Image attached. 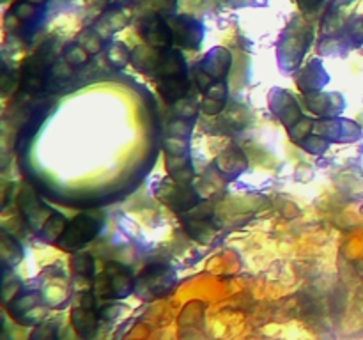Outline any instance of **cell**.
<instances>
[{
    "instance_id": "cell-24",
    "label": "cell",
    "mask_w": 363,
    "mask_h": 340,
    "mask_svg": "<svg viewBox=\"0 0 363 340\" xmlns=\"http://www.w3.org/2000/svg\"><path fill=\"white\" fill-rule=\"evenodd\" d=\"M77 41L80 42V45L84 46L91 55H96V53H99L103 50V42H105V39L96 32V28H85Z\"/></svg>"
},
{
    "instance_id": "cell-15",
    "label": "cell",
    "mask_w": 363,
    "mask_h": 340,
    "mask_svg": "<svg viewBox=\"0 0 363 340\" xmlns=\"http://www.w3.org/2000/svg\"><path fill=\"white\" fill-rule=\"evenodd\" d=\"M163 50L155 48V46H137L131 53V64H133L137 69L144 71V73H155L156 67H158L160 59H162Z\"/></svg>"
},
{
    "instance_id": "cell-1",
    "label": "cell",
    "mask_w": 363,
    "mask_h": 340,
    "mask_svg": "<svg viewBox=\"0 0 363 340\" xmlns=\"http://www.w3.org/2000/svg\"><path fill=\"white\" fill-rule=\"evenodd\" d=\"M135 282L131 269L121 262H108L99 276H96L92 290L99 300H124L135 293Z\"/></svg>"
},
{
    "instance_id": "cell-17",
    "label": "cell",
    "mask_w": 363,
    "mask_h": 340,
    "mask_svg": "<svg viewBox=\"0 0 363 340\" xmlns=\"http://www.w3.org/2000/svg\"><path fill=\"white\" fill-rule=\"evenodd\" d=\"M167 169L170 177L177 183L190 184L194 179V166L190 163V156H172L167 154Z\"/></svg>"
},
{
    "instance_id": "cell-4",
    "label": "cell",
    "mask_w": 363,
    "mask_h": 340,
    "mask_svg": "<svg viewBox=\"0 0 363 340\" xmlns=\"http://www.w3.org/2000/svg\"><path fill=\"white\" fill-rule=\"evenodd\" d=\"M11 317L21 326H39L46 315L48 305L43 301L39 290H21L14 300L6 305Z\"/></svg>"
},
{
    "instance_id": "cell-12",
    "label": "cell",
    "mask_w": 363,
    "mask_h": 340,
    "mask_svg": "<svg viewBox=\"0 0 363 340\" xmlns=\"http://www.w3.org/2000/svg\"><path fill=\"white\" fill-rule=\"evenodd\" d=\"M227 96H229V89H227L225 80L213 81L204 92H202L201 110L208 115H215L220 113L227 105Z\"/></svg>"
},
{
    "instance_id": "cell-18",
    "label": "cell",
    "mask_w": 363,
    "mask_h": 340,
    "mask_svg": "<svg viewBox=\"0 0 363 340\" xmlns=\"http://www.w3.org/2000/svg\"><path fill=\"white\" fill-rule=\"evenodd\" d=\"M0 254H2L4 271H9L11 268H14L21 261V257H23V248L20 246V243L13 236H9L7 232H2V236H0Z\"/></svg>"
},
{
    "instance_id": "cell-13",
    "label": "cell",
    "mask_w": 363,
    "mask_h": 340,
    "mask_svg": "<svg viewBox=\"0 0 363 340\" xmlns=\"http://www.w3.org/2000/svg\"><path fill=\"white\" fill-rule=\"evenodd\" d=\"M230 62H233L230 53L223 48H216L213 50V52H209L208 57H206L199 66H201V69H204L213 80L222 81L225 80L227 73H229Z\"/></svg>"
},
{
    "instance_id": "cell-20",
    "label": "cell",
    "mask_w": 363,
    "mask_h": 340,
    "mask_svg": "<svg viewBox=\"0 0 363 340\" xmlns=\"http://www.w3.org/2000/svg\"><path fill=\"white\" fill-rule=\"evenodd\" d=\"M67 222H69V220H67L66 216L60 215V212L55 211L52 216H50L48 222H46L45 225H43V229L39 230L38 236L41 237V239L45 241V243H53V244H55L57 241H59V237L62 236L64 230H66Z\"/></svg>"
},
{
    "instance_id": "cell-8",
    "label": "cell",
    "mask_w": 363,
    "mask_h": 340,
    "mask_svg": "<svg viewBox=\"0 0 363 340\" xmlns=\"http://www.w3.org/2000/svg\"><path fill=\"white\" fill-rule=\"evenodd\" d=\"M18 205H20L21 209V215L25 216V222L28 223V227H30L35 234H39L43 225H45V223L48 222L50 216L55 212L52 208H48L34 191L28 190V188H23L21 193L18 195Z\"/></svg>"
},
{
    "instance_id": "cell-26",
    "label": "cell",
    "mask_w": 363,
    "mask_h": 340,
    "mask_svg": "<svg viewBox=\"0 0 363 340\" xmlns=\"http://www.w3.org/2000/svg\"><path fill=\"white\" fill-rule=\"evenodd\" d=\"M321 2H323V0H298V4H300V7L303 11L315 9V7H318Z\"/></svg>"
},
{
    "instance_id": "cell-21",
    "label": "cell",
    "mask_w": 363,
    "mask_h": 340,
    "mask_svg": "<svg viewBox=\"0 0 363 340\" xmlns=\"http://www.w3.org/2000/svg\"><path fill=\"white\" fill-rule=\"evenodd\" d=\"M314 96V99H308V106L311 110H314L318 115H337L339 113V106L342 108V103H335L330 98L333 94H315V92H311Z\"/></svg>"
},
{
    "instance_id": "cell-14",
    "label": "cell",
    "mask_w": 363,
    "mask_h": 340,
    "mask_svg": "<svg viewBox=\"0 0 363 340\" xmlns=\"http://www.w3.org/2000/svg\"><path fill=\"white\" fill-rule=\"evenodd\" d=\"M158 81V92L163 96V99H167L169 103H177L183 98H186L188 92H190L191 78H160Z\"/></svg>"
},
{
    "instance_id": "cell-5",
    "label": "cell",
    "mask_w": 363,
    "mask_h": 340,
    "mask_svg": "<svg viewBox=\"0 0 363 340\" xmlns=\"http://www.w3.org/2000/svg\"><path fill=\"white\" fill-rule=\"evenodd\" d=\"M98 300L94 290H87L82 294L80 305L71 310V326L74 333L82 340H91L98 333L99 328V308Z\"/></svg>"
},
{
    "instance_id": "cell-19",
    "label": "cell",
    "mask_w": 363,
    "mask_h": 340,
    "mask_svg": "<svg viewBox=\"0 0 363 340\" xmlns=\"http://www.w3.org/2000/svg\"><path fill=\"white\" fill-rule=\"evenodd\" d=\"M186 230L190 232V236H194L195 239L202 241V243H209L215 237V227L211 223V215H199V216H190L186 222Z\"/></svg>"
},
{
    "instance_id": "cell-7",
    "label": "cell",
    "mask_w": 363,
    "mask_h": 340,
    "mask_svg": "<svg viewBox=\"0 0 363 340\" xmlns=\"http://www.w3.org/2000/svg\"><path fill=\"white\" fill-rule=\"evenodd\" d=\"M140 35L144 38L145 45L155 46L158 50L172 48L174 32L172 27L165 21V16L158 13H151L142 18Z\"/></svg>"
},
{
    "instance_id": "cell-6",
    "label": "cell",
    "mask_w": 363,
    "mask_h": 340,
    "mask_svg": "<svg viewBox=\"0 0 363 340\" xmlns=\"http://www.w3.org/2000/svg\"><path fill=\"white\" fill-rule=\"evenodd\" d=\"M162 186L158 188L156 195L162 202H165L170 209H174L176 212H188L190 209L197 208L201 198L199 193L190 186V184L177 183L170 177V181H163L160 183Z\"/></svg>"
},
{
    "instance_id": "cell-3",
    "label": "cell",
    "mask_w": 363,
    "mask_h": 340,
    "mask_svg": "<svg viewBox=\"0 0 363 340\" xmlns=\"http://www.w3.org/2000/svg\"><path fill=\"white\" fill-rule=\"evenodd\" d=\"M101 229V222L91 215H78L71 222H67L66 230L57 241V246L64 251H78L85 244L91 243Z\"/></svg>"
},
{
    "instance_id": "cell-10",
    "label": "cell",
    "mask_w": 363,
    "mask_h": 340,
    "mask_svg": "<svg viewBox=\"0 0 363 340\" xmlns=\"http://www.w3.org/2000/svg\"><path fill=\"white\" fill-rule=\"evenodd\" d=\"M156 80L160 78H184L188 76L186 60L177 50H163L162 59H160L158 67L155 71Z\"/></svg>"
},
{
    "instance_id": "cell-9",
    "label": "cell",
    "mask_w": 363,
    "mask_h": 340,
    "mask_svg": "<svg viewBox=\"0 0 363 340\" xmlns=\"http://www.w3.org/2000/svg\"><path fill=\"white\" fill-rule=\"evenodd\" d=\"M174 42L188 50H195L202 41V25L190 16H181L172 21Z\"/></svg>"
},
{
    "instance_id": "cell-11",
    "label": "cell",
    "mask_w": 363,
    "mask_h": 340,
    "mask_svg": "<svg viewBox=\"0 0 363 340\" xmlns=\"http://www.w3.org/2000/svg\"><path fill=\"white\" fill-rule=\"evenodd\" d=\"M130 23V13H126V7H110L101 18H99L98 25H96V32L101 35L105 41L112 38L113 32H119Z\"/></svg>"
},
{
    "instance_id": "cell-22",
    "label": "cell",
    "mask_w": 363,
    "mask_h": 340,
    "mask_svg": "<svg viewBox=\"0 0 363 340\" xmlns=\"http://www.w3.org/2000/svg\"><path fill=\"white\" fill-rule=\"evenodd\" d=\"M106 60L113 69H123L128 62H131V53L128 52L126 46L119 41L110 42L106 48Z\"/></svg>"
},
{
    "instance_id": "cell-25",
    "label": "cell",
    "mask_w": 363,
    "mask_h": 340,
    "mask_svg": "<svg viewBox=\"0 0 363 340\" xmlns=\"http://www.w3.org/2000/svg\"><path fill=\"white\" fill-rule=\"evenodd\" d=\"M30 340H59V328L55 326V322L35 326V329L30 335Z\"/></svg>"
},
{
    "instance_id": "cell-16",
    "label": "cell",
    "mask_w": 363,
    "mask_h": 340,
    "mask_svg": "<svg viewBox=\"0 0 363 340\" xmlns=\"http://www.w3.org/2000/svg\"><path fill=\"white\" fill-rule=\"evenodd\" d=\"M69 268L74 280H80V282H87L91 285H94L96 264L91 254H74L69 261Z\"/></svg>"
},
{
    "instance_id": "cell-2",
    "label": "cell",
    "mask_w": 363,
    "mask_h": 340,
    "mask_svg": "<svg viewBox=\"0 0 363 340\" xmlns=\"http://www.w3.org/2000/svg\"><path fill=\"white\" fill-rule=\"evenodd\" d=\"M176 271L167 264H149L142 269L135 282V294L140 300H158L165 298L176 285Z\"/></svg>"
},
{
    "instance_id": "cell-23",
    "label": "cell",
    "mask_w": 363,
    "mask_h": 340,
    "mask_svg": "<svg viewBox=\"0 0 363 340\" xmlns=\"http://www.w3.org/2000/svg\"><path fill=\"white\" fill-rule=\"evenodd\" d=\"M89 57H91V53H89L87 50H85L78 41L69 42V45L64 48V53H62V59L73 67L85 66L89 60Z\"/></svg>"
}]
</instances>
